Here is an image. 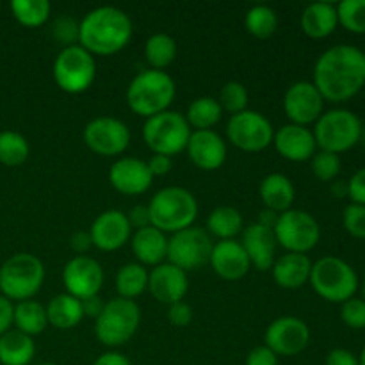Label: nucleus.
<instances>
[{
    "instance_id": "nucleus-1",
    "label": "nucleus",
    "mask_w": 365,
    "mask_h": 365,
    "mask_svg": "<svg viewBox=\"0 0 365 365\" xmlns=\"http://www.w3.org/2000/svg\"><path fill=\"white\" fill-rule=\"evenodd\" d=\"M314 86L328 102L351 100L365 86V53L353 45L328 48L316 61Z\"/></svg>"
},
{
    "instance_id": "nucleus-2",
    "label": "nucleus",
    "mask_w": 365,
    "mask_h": 365,
    "mask_svg": "<svg viewBox=\"0 0 365 365\" xmlns=\"http://www.w3.org/2000/svg\"><path fill=\"white\" fill-rule=\"evenodd\" d=\"M132 20L120 7L91 9L78 24V45L95 56H113L123 50L132 38Z\"/></svg>"
},
{
    "instance_id": "nucleus-3",
    "label": "nucleus",
    "mask_w": 365,
    "mask_h": 365,
    "mask_svg": "<svg viewBox=\"0 0 365 365\" xmlns=\"http://www.w3.org/2000/svg\"><path fill=\"white\" fill-rule=\"evenodd\" d=\"M175 95H177V86L173 78L166 71L150 68L132 78L125 98L132 113L148 120L155 114L170 110Z\"/></svg>"
},
{
    "instance_id": "nucleus-4",
    "label": "nucleus",
    "mask_w": 365,
    "mask_h": 365,
    "mask_svg": "<svg viewBox=\"0 0 365 365\" xmlns=\"http://www.w3.org/2000/svg\"><path fill=\"white\" fill-rule=\"evenodd\" d=\"M150 225L164 234H177L192 227L198 216V202L191 191L178 185L160 189L148 203Z\"/></svg>"
},
{
    "instance_id": "nucleus-5",
    "label": "nucleus",
    "mask_w": 365,
    "mask_h": 365,
    "mask_svg": "<svg viewBox=\"0 0 365 365\" xmlns=\"http://www.w3.org/2000/svg\"><path fill=\"white\" fill-rule=\"evenodd\" d=\"M310 285L317 296L330 303H344L359 291V274L351 264L339 257L328 255L312 264Z\"/></svg>"
},
{
    "instance_id": "nucleus-6",
    "label": "nucleus",
    "mask_w": 365,
    "mask_h": 365,
    "mask_svg": "<svg viewBox=\"0 0 365 365\" xmlns=\"http://www.w3.org/2000/svg\"><path fill=\"white\" fill-rule=\"evenodd\" d=\"M362 120L353 110L331 109L321 114L312 134L317 148L341 155L359 145L362 139Z\"/></svg>"
},
{
    "instance_id": "nucleus-7",
    "label": "nucleus",
    "mask_w": 365,
    "mask_h": 365,
    "mask_svg": "<svg viewBox=\"0 0 365 365\" xmlns=\"http://www.w3.org/2000/svg\"><path fill=\"white\" fill-rule=\"evenodd\" d=\"M45 282V266L32 253H16L0 267V291L11 302L32 299Z\"/></svg>"
},
{
    "instance_id": "nucleus-8",
    "label": "nucleus",
    "mask_w": 365,
    "mask_h": 365,
    "mask_svg": "<svg viewBox=\"0 0 365 365\" xmlns=\"http://www.w3.org/2000/svg\"><path fill=\"white\" fill-rule=\"evenodd\" d=\"M141 310L134 299L114 298L106 302L102 314L95 319V335L107 348L127 344L138 331Z\"/></svg>"
},
{
    "instance_id": "nucleus-9",
    "label": "nucleus",
    "mask_w": 365,
    "mask_h": 365,
    "mask_svg": "<svg viewBox=\"0 0 365 365\" xmlns=\"http://www.w3.org/2000/svg\"><path fill=\"white\" fill-rule=\"evenodd\" d=\"M191 127L184 114L177 110H164L148 118L143 125V139L157 155L173 157L184 152L191 138Z\"/></svg>"
},
{
    "instance_id": "nucleus-10",
    "label": "nucleus",
    "mask_w": 365,
    "mask_h": 365,
    "mask_svg": "<svg viewBox=\"0 0 365 365\" xmlns=\"http://www.w3.org/2000/svg\"><path fill=\"white\" fill-rule=\"evenodd\" d=\"M96 78L95 57L81 45L66 46L53 61V81L68 95L88 91Z\"/></svg>"
},
{
    "instance_id": "nucleus-11",
    "label": "nucleus",
    "mask_w": 365,
    "mask_h": 365,
    "mask_svg": "<svg viewBox=\"0 0 365 365\" xmlns=\"http://www.w3.org/2000/svg\"><path fill=\"white\" fill-rule=\"evenodd\" d=\"M278 246L287 253H307L317 246L321 239V227L316 217L302 209H289L278 216L273 228Z\"/></svg>"
},
{
    "instance_id": "nucleus-12",
    "label": "nucleus",
    "mask_w": 365,
    "mask_h": 365,
    "mask_svg": "<svg viewBox=\"0 0 365 365\" xmlns=\"http://www.w3.org/2000/svg\"><path fill=\"white\" fill-rule=\"evenodd\" d=\"M214 241L205 228L189 227L168 237V262L182 271L200 269L209 264Z\"/></svg>"
},
{
    "instance_id": "nucleus-13",
    "label": "nucleus",
    "mask_w": 365,
    "mask_h": 365,
    "mask_svg": "<svg viewBox=\"0 0 365 365\" xmlns=\"http://www.w3.org/2000/svg\"><path fill=\"white\" fill-rule=\"evenodd\" d=\"M274 128L264 114L257 110H242L230 116L227 123V138L235 148L248 153H259L273 145Z\"/></svg>"
},
{
    "instance_id": "nucleus-14",
    "label": "nucleus",
    "mask_w": 365,
    "mask_h": 365,
    "mask_svg": "<svg viewBox=\"0 0 365 365\" xmlns=\"http://www.w3.org/2000/svg\"><path fill=\"white\" fill-rule=\"evenodd\" d=\"M86 146L100 157L121 155L130 145V128L118 118L100 116L89 121L84 128Z\"/></svg>"
},
{
    "instance_id": "nucleus-15",
    "label": "nucleus",
    "mask_w": 365,
    "mask_h": 365,
    "mask_svg": "<svg viewBox=\"0 0 365 365\" xmlns=\"http://www.w3.org/2000/svg\"><path fill=\"white\" fill-rule=\"evenodd\" d=\"M310 342V328L303 319L284 316L274 319L264 335V346L277 356H296L305 351Z\"/></svg>"
},
{
    "instance_id": "nucleus-16",
    "label": "nucleus",
    "mask_w": 365,
    "mask_h": 365,
    "mask_svg": "<svg viewBox=\"0 0 365 365\" xmlns=\"http://www.w3.org/2000/svg\"><path fill=\"white\" fill-rule=\"evenodd\" d=\"M284 110L291 123L309 127L324 113V98L314 82L298 81L285 91Z\"/></svg>"
},
{
    "instance_id": "nucleus-17",
    "label": "nucleus",
    "mask_w": 365,
    "mask_h": 365,
    "mask_svg": "<svg viewBox=\"0 0 365 365\" xmlns=\"http://www.w3.org/2000/svg\"><path fill=\"white\" fill-rule=\"evenodd\" d=\"M103 269L91 257L78 255L68 260L63 269V285L70 296L77 299H88L98 296L103 285Z\"/></svg>"
},
{
    "instance_id": "nucleus-18",
    "label": "nucleus",
    "mask_w": 365,
    "mask_h": 365,
    "mask_svg": "<svg viewBox=\"0 0 365 365\" xmlns=\"http://www.w3.org/2000/svg\"><path fill=\"white\" fill-rule=\"evenodd\" d=\"M89 235H91L93 246L102 252H116L123 248L132 235L127 214L118 209L106 210L93 221Z\"/></svg>"
},
{
    "instance_id": "nucleus-19",
    "label": "nucleus",
    "mask_w": 365,
    "mask_h": 365,
    "mask_svg": "<svg viewBox=\"0 0 365 365\" xmlns=\"http://www.w3.org/2000/svg\"><path fill=\"white\" fill-rule=\"evenodd\" d=\"M152 173L146 160L135 157H121L109 170V182L118 192L125 196L145 195L152 185Z\"/></svg>"
},
{
    "instance_id": "nucleus-20",
    "label": "nucleus",
    "mask_w": 365,
    "mask_h": 365,
    "mask_svg": "<svg viewBox=\"0 0 365 365\" xmlns=\"http://www.w3.org/2000/svg\"><path fill=\"white\" fill-rule=\"evenodd\" d=\"M189 280L187 273L178 269L177 266L170 262L159 264L148 273V291L153 298L164 305H173V303L184 302V296L187 294Z\"/></svg>"
},
{
    "instance_id": "nucleus-21",
    "label": "nucleus",
    "mask_w": 365,
    "mask_h": 365,
    "mask_svg": "<svg viewBox=\"0 0 365 365\" xmlns=\"http://www.w3.org/2000/svg\"><path fill=\"white\" fill-rule=\"evenodd\" d=\"M185 152L189 160L203 171L220 170L227 160V145L223 138L214 130L191 132Z\"/></svg>"
},
{
    "instance_id": "nucleus-22",
    "label": "nucleus",
    "mask_w": 365,
    "mask_h": 365,
    "mask_svg": "<svg viewBox=\"0 0 365 365\" xmlns=\"http://www.w3.org/2000/svg\"><path fill=\"white\" fill-rule=\"evenodd\" d=\"M273 146L285 160L291 163H307L317 150L312 130L294 123L284 125L274 132Z\"/></svg>"
},
{
    "instance_id": "nucleus-23",
    "label": "nucleus",
    "mask_w": 365,
    "mask_h": 365,
    "mask_svg": "<svg viewBox=\"0 0 365 365\" xmlns=\"http://www.w3.org/2000/svg\"><path fill=\"white\" fill-rule=\"evenodd\" d=\"M209 264L212 266L214 273L227 282L241 280L252 267L248 255L237 239L214 242Z\"/></svg>"
},
{
    "instance_id": "nucleus-24",
    "label": "nucleus",
    "mask_w": 365,
    "mask_h": 365,
    "mask_svg": "<svg viewBox=\"0 0 365 365\" xmlns=\"http://www.w3.org/2000/svg\"><path fill=\"white\" fill-rule=\"evenodd\" d=\"M248 255L250 264L259 271H271L277 260L278 242L274 232L271 228L262 227L259 223L250 225L242 230V239L239 241Z\"/></svg>"
},
{
    "instance_id": "nucleus-25",
    "label": "nucleus",
    "mask_w": 365,
    "mask_h": 365,
    "mask_svg": "<svg viewBox=\"0 0 365 365\" xmlns=\"http://www.w3.org/2000/svg\"><path fill=\"white\" fill-rule=\"evenodd\" d=\"M310 271H312V262L303 253H285L278 257L271 267L274 284L287 291H296L307 285V282L310 280Z\"/></svg>"
},
{
    "instance_id": "nucleus-26",
    "label": "nucleus",
    "mask_w": 365,
    "mask_h": 365,
    "mask_svg": "<svg viewBox=\"0 0 365 365\" xmlns=\"http://www.w3.org/2000/svg\"><path fill=\"white\" fill-rule=\"evenodd\" d=\"M132 253L141 266H159L168 259V235L155 227L135 230L132 235Z\"/></svg>"
},
{
    "instance_id": "nucleus-27",
    "label": "nucleus",
    "mask_w": 365,
    "mask_h": 365,
    "mask_svg": "<svg viewBox=\"0 0 365 365\" xmlns=\"http://www.w3.org/2000/svg\"><path fill=\"white\" fill-rule=\"evenodd\" d=\"M339 25L337 4L314 2L303 9L302 29L309 38L324 39L335 32Z\"/></svg>"
},
{
    "instance_id": "nucleus-28",
    "label": "nucleus",
    "mask_w": 365,
    "mask_h": 365,
    "mask_svg": "<svg viewBox=\"0 0 365 365\" xmlns=\"http://www.w3.org/2000/svg\"><path fill=\"white\" fill-rule=\"evenodd\" d=\"M259 192L264 207L278 214L291 209L296 198V191L291 178L282 173H271L264 177V180L260 182Z\"/></svg>"
},
{
    "instance_id": "nucleus-29",
    "label": "nucleus",
    "mask_w": 365,
    "mask_h": 365,
    "mask_svg": "<svg viewBox=\"0 0 365 365\" xmlns=\"http://www.w3.org/2000/svg\"><path fill=\"white\" fill-rule=\"evenodd\" d=\"M46 317H48V324H52L57 330H71L84 317L81 299L73 298L68 292L53 296L46 305Z\"/></svg>"
},
{
    "instance_id": "nucleus-30",
    "label": "nucleus",
    "mask_w": 365,
    "mask_h": 365,
    "mask_svg": "<svg viewBox=\"0 0 365 365\" xmlns=\"http://www.w3.org/2000/svg\"><path fill=\"white\" fill-rule=\"evenodd\" d=\"M36 355V344L32 337L18 330H9L0 337V364L29 365Z\"/></svg>"
},
{
    "instance_id": "nucleus-31",
    "label": "nucleus",
    "mask_w": 365,
    "mask_h": 365,
    "mask_svg": "<svg viewBox=\"0 0 365 365\" xmlns=\"http://www.w3.org/2000/svg\"><path fill=\"white\" fill-rule=\"evenodd\" d=\"M242 216L235 207L223 205L214 209L207 217V234L217 237L220 241H230L242 234Z\"/></svg>"
},
{
    "instance_id": "nucleus-32",
    "label": "nucleus",
    "mask_w": 365,
    "mask_h": 365,
    "mask_svg": "<svg viewBox=\"0 0 365 365\" xmlns=\"http://www.w3.org/2000/svg\"><path fill=\"white\" fill-rule=\"evenodd\" d=\"M13 324L18 331L34 337L45 331L48 327V317H46V307H43L39 302L27 299L14 305V321Z\"/></svg>"
},
{
    "instance_id": "nucleus-33",
    "label": "nucleus",
    "mask_w": 365,
    "mask_h": 365,
    "mask_svg": "<svg viewBox=\"0 0 365 365\" xmlns=\"http://www.w3.org/2000/svg\"><path fill=\"white\" fill-rule=\"evenodd\" d=\"M221 116H223V109H221L217 98L200 96L189 103L185 121L195 130H212L221 121Z\"/></svg>"
},
{
    "instance_id": "nucleus-34",
    "label": "nucleus",
    "mask_w": 365,
    "mask_h": 365,
    "mask_svg": "<svg viewBox=\"0 0 365 365\" xmlns=\"http://www.w3.org/2000/svg\"><path fill=\"white\" fill-rule=\"evenodd\" d=\"M177 52V41L171 36L164 34V32H157V34L150 36L145 43L146 63L150 64L152 70H166L170 64H173Z\"/></svg>"
},
{
    "instance_id": "nucleus-35",
    "label": "nucleus",
    "mask_w": 365,
    "mask_h": 365,
    "mask_svg": "<svg viewBox=\"0 0 365 365\" xmlns=\"http://www.w3.org/2000/svg\"><path fill=\"white\" fill-rule=\"evenodd\" d=\"M148 289V269L138 262L125 264L116 274V291L120 298L134 299Z\"/></svg>"
},
{
    "instance_id": "nucleus-36",
    "label": "nucleus",
    "mask_w": 365,
    "mask_h": 365,
    "mask_svg": "<svg viewBox=\"0 0 365 365\" xmlns=\"http://www.w3.org/2000/svg\"><path fill=\"white\" fill-rule=\"evenodd\" d=\"M11 13L24 27H41L48 21L52 6L46 0H13Z\"/></svg>"
},
{
    "instance_id": "nucleus-37",
    "label": "nucleus",
    "mask_w": 365,
    "mask_h": 365,
    "mask_svg": "<svg viewBox=\"0 0 365 365\" xmlns=\"http://www.w3.org/2000/svg\"><path fill=\"white\" fill-rule=\"evenodd\" d=\"M245 27L248 34L257 39H267L277 32L278 14L269 6H253L250 7L245 18Z\"/></svg>"
},
{
    "instance_id": "nucleus-38",
    "label": "nucleus",
    "mask_w": 365,
    "mask_h": 365,
    "mask_svg": "<svg viewBox=\"0 0 365 365\" xmlns=\"http://www.w3.org/2000/svg\"><path fill=\"white\" fill-rule=\"evenodd\" d=\"M29 141L14 130L0 132V163L4 166H20L29 157Z\"/></svg>"
},
{
    "instance_id": "nucleus-39",
    "label": "nucleus",
    "mask_w": 365,
    "mask_h": 365,
    "mask_svg": "<svg viewBox=\"0 0 365 365\" xmlns=\"http://www.w3.org/2000/svg\"><path fill=\"white\" fill-rule=\"evenodd\" d=\"M337 16L346 31L365 36V0H342L337 4Z\"/></svg>"
},
{
    "instance_id": "nucleus-40",
    "label": "nucleus",
    "mask_w": 365,
    "mask_h": 365,
    "mask_svg": "<svg viewBox=\"0 0 365 365\" xmlns=\"http://www.w3.org/2000/svg\"><path fill=\"white\" fill-rule=\"evenodd\" d=\"M248 89L245 88V84H241V82L237 81H230L221 88L217 102H220L221 109L227 110V113H230L232 116H234V114L246 110V107H248Z\"/></svg>"
},
{
    "instance_id": "nucleus-41",
    "label": "nucleus",
    "mask_w": 365,
    "mask_h": 365,
    "mask_svg": "<svg viewBox=\"0 0 365 365\" xmlns=\"http://www.w3.org/2000/svg\"><path fill=\"white\" fill-rule=\"evenodd\" d=\"M310 168H312V173L317 180L334 182L342 170L341 155H335V153L319 150V152L314 153V157L310 159Z\"/></svg>"
},
{
    "instance_id": "nucleus-42",
    "label": "nucleus",
    "mask_w": 365,
    "mask_h": 365,
    "mask_svg": "<svg viewBox=\"0 0 365 365\" xmlns=\"http://www.w3.org/2000/svg\"><path fill=\"white\" fill-rule=\"evenodd\" d=\"M341 319L351 330L365 328V299L353 296L351 299L341 305Z\"/></svg>"
},
{
    "instance_id": "nucleus-43",
    "label": "nucleus",
    "mask_w": 365,
    "mask_h": 365,
    "mask_svg": "<svg viewBox=\"0 0 365 365\" xmlns=\"http://www.w3.org/2000/svg\"><path fill=\"white\" fill-rule=\"evenodd\" d=\"M342 225L351 237L365 239V207L349 203L342 212Z\"/></svg>"
},
{
    "instance_id": "nucleus-44",
    "label": "nucleus",
    "mask_w": 365,
    "mask_h": 365,
    "mask_svg": "<svg viewBox=\"0 0 365 365\" xmlns=\"http://www.w3.org/2000/svg\"><path fill=\"white\" fill-rule=\"evenodd\" d=\"M52 36L66 48V46L78 45V24L73 18L61 16L53 21Z\"/></svg>"
},
{
    "instance_id": "nucleus-45",
    "label": "nucleus",
    "mask_w": 365,
    "mask_h": 365,
    "mask_svg": "<svg viewBox=\"0 0 365 365\" xmlns=\"http://www.w3.org/2000/svg\"><path fill=\"white\" fill-rule=\"evenodd\" d=\"M168 321L177 328H185L192 323V309L185 302L168 307Z\"/></svg>"
},
{
    "instance_id": "nucleus-46",
    "label": "nucleus",
    "mask_w": 365,
    "mask_h": 365,
    "mask_svg": "<svg viewBox=\"0 0 365 365\" xmlns=\"http://www.w3.org/2000/svg\"><path fill=\"white\" fill-rule=\"evenodd\" d=\"M348 196L351 203L365 207V168L356 171L348 180Z\"/></svg>"
},
{
    "instance_id": "nucleus-47",
    "label": "nucleus",
    "mask_w": 365,
    "mask_h": 365,
    "mask_svg": "<svg viewBox=\"0 0 365 365\" xmlns=\"http://www.w3.org/2000/svg\"><path fill=\"white\" fill-rule=\"evenodd\" d=\"M246 365H278V356L267 346H257L246 356Z\"/></svg>"
},
{
    "instance_id": "nucleus-48",
    "label": "nucleus",
    "mask_w": 365,
    "mask_h": 365,
    "mask_svg": "<svg viewBox=\"0 0 365 365\" xmlns=\"http://www.w3.org/2000/svg\"><path fill=\"white\" fill-rule=\"evenodd\" d=\"M14 321V305L11 299L0 294V337L11 330Z\"/></svg>"
},
{
    "instance_id": "nucleus-49",
    "label": "nucleus",
    "mask_w": 365,
    "mask_h": 365,
    "mask_svg": "<svg viewBox=\"0 0 365 365\" xmlns=\"http://www.w3.org/2000/svg\"><path fill=\"white\" fill-rule=\"evenodd\" d=\"M146 164H148V170L150 173H152V177H164V175L170 173L171 168H173L171 157L157 155V153H153V155L146 160Z\"/></svg>"
},
{
    "instance_id": "nucleus-50",
    "label": "nucleus",
    "mask_w": 365,
    "mask_h": 365,
    "mask_svg": "<svg viewBox=\"0 0 365 365\" xmlns=\"http://www.w3.org/2000/svg\"><path fill=\"white\" fill-rule=\"evenodd\" d=\"M324 365H360L359 356L344 348H335L328 353Z\"/></svg>"
},
{
    "instance_id": "nucleus-51",
    "label": "nucleus",
    "mask_w": 365,
    "mask_h": 365,
    "mask_svg": "<svg viewBox=\"0 0 365 365\" xmlns=\"http://www.w3.org/2000/svg\"><path fill=\"white\" fill-rule=\"evenodd\" d=\"M127 220H128V223H130V228H135V230H141V228L150 227L148 207H145V205L132 207L130 212L127 214Z\"/></svg>"
},
{
    "instance_id": "nucleus-52",
    "label": "nucleus",
    "mask_w": 365,
    "mask_h": 365,
    "mask_svg": "<svg viewBox=\"0 0 365 365\" xmlns=\"http://www.w3.org/2000/svg\"><path fill=\"white\" fill-rule=\"evenodd\" d=\"M82 312H84V317H91V319H96V317L102 314L103 307H106V302L98 296H91L88 299H82Z\"/></svg>"
},
{
    "instance_id": "nucleus-53",
    "label": "nucleus",
    "mask_w": 365,
    "mask_h": 365,
    "mask_svg": "<svg viewBox=\"0 0 365 365\" xmlns=\"http://www.w3.org/2000/svg\"><path fill=\"white\" fill-rule=\"evenodd\" d=\"M70 245L71 248H73V252H77L78 255H84V253L93 246L91 235H89V232H77V234L71 235Z\"/></svg>"
},
{
    "instance_id": "nucleus-54",
    "label": "nucleus",
    "mask_w": 365,
    "mask_h": 365,
    "mask_svg": "<svg viewBox=\"0 0 365 365\" xmlns=\"http://www.w3.org/2000/svg\"><path fill=\"white\" fill-rule=\"evenodd\" d=\"M93 365H132L130 360L120 351H107L100 355Z\"/></svg>"
},
{
    "instance_id": "nucleus-55",
    "label": "nucleus",
    "mask_w": 365,
    "mask_h": 365,
    "mask_svg": "<svg viewBox=\"0 0 365 365\" xmlns=\"http://www.w3.org/2000/svg\"><path fill=\"white\" fill-rule=\"evenodd\" d=\"M278 216H280L278 212H273V210H269V209H264V210H260L259 221H257V223L273 230L274 225H277V221H278Z\"/></svg>"
},
{
    "instance_id": "nucleus-56",
    "label": "nucleus",
    "mask_w": 365,
    "mask_h": 365,
    "mask_svg": "<svg viewBox=\"0 0 365 365\" xmlns=\"http://www.w3.org/2000/svg\"><path fill=\"white\" fill-rule=\"evenodd\" d=\"M330 191H331V195L335 196V198H346V196H348V182L334 180V182H331Z\"/></svg>"
},
{
    "instance_id": "nucleus-57",
    "label": "nucleus",
    "mask_w": 365,
    "mask_h": 365,
    "mask_svg": "<svg viewBox=\"0 0 365 365\" xmlns=\"http://www.w3.org/2000/svg\"><path fill=\"white\" fill-rule=\"evenodd\" d=\"M359 362H360V365H365V346L362 348V353H360V356H359Z\"/></svg>"
},
{
    "instance_id": "nucleus-58",
    "label": "nucleus",
    "mask_w": 365,
    "mask_h": 365,
    "mask_svg": "<svg viewBox=\"0 0 365 365\" xmlns=\"http://www.w3.org/2000/svg\"><path fill=\"white\" fill-rule=\"evenodd\" d=\"M360 291H362V299H365V278H364V282H362V285H360Z\"/></svg>"
},
{
    "instance_id": "nucleus-59",
    "label": "nucleus",
    "mask_w": 365,
    "mask_h": 365,
    "mask_svg": "<svg viewBox=\"0 0 365 365\" xmlns=\"http://www.w3.org/2000/svg\"><path fill=\"white\" fill-rule=\"evenodd\" d=\"M362 141H364V145H365V123H364V127H362Z\"/></svg>"
},
{
    "instance_id": "nucleus-60",
    "label": "nucleus",
    "mask_w": 365,
    "mask_h": 365,
    "mask_svg": "<svg viewBox=\"0 0 365 365\" xmlns=\"http://www.w3.org/2000/svg\"><path fill=\"white\" fill-rule=\"evenodd\" d=\"M39 365H56V364H52V362H43V364H39Z\"/></svg>"
},
{
    "instance_id": "nucleus-61",
    "label": "nucleus",
    "mask_w": 365,
    "mask_h": 365,
    "mask_svg": "<svg viewBox=\"0 0 365 365\" xmlns=\"http://www.w3.org/2000/svg\"><path fill=\"white\" fill-rule=\"evenodd\" d=\"M362 52H364V53H365V45H364V50H362Z\"/></svg>"
}]
</instances>
